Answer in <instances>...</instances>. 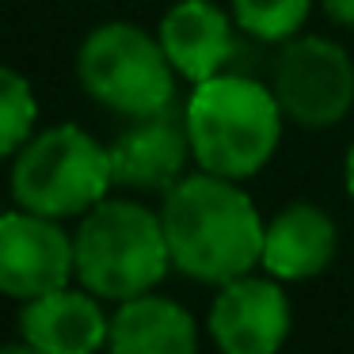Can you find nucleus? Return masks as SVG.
<instances>
[{
	"instance_id": "obj_6",
	"label": "nucleus",
	"mask_w": 354,
	"mask_h": 354,
	"mask_svg": "<svg viewBox=\"0 0 354 354\" xmlns=\"http://www.w3.org/2000/svg\"><path fill=\"white\" fill-rule=\"evenodd\" d=\"M270 92L290 122L305 130H331L354 107L351 54L320 35H297L278 50Z\"/></svg>"
},
{
	"instance_id": "obj_8",
	"label": "nucleus",
	"mask_w": 354,
	"mask_h": 354,
	"mask_svg": "<svg viewBox=\"0 0 354 354\" xmlns=\"http://www.w3.org/2000/svg\"><path fill=\"white\" fill-rule=\"evenodd\" d=\"M290 297L270 274H240L217 286L206 328L217 354H278L290 339Z\"/></svg>"
},
{
	"instance_id": "obj_2",
	"label": "nucleus",
	"mask_w": 354,
	"mask_h": 354,
	"mask_svg": "<svg viewBox=\"0 0 354 354\" xmlns=\"http://www.w3.org/2000/svg\"><path fill=\"white\" fill-rule=\"evenodd\" d=\"M282 118L270 84L240 73H217L194 84L183 107L194 164L236 183L259 176L274 160L282 145Z\"/></svg>"
},
{
	"instance_id": "obj_15",
	"label": "nucleus",
	"mask_w": 354,
	"mask_h": 354,
	"mask_svg": "<svg viewBox=\"0 0 354 354\" xmlns=\"http://www.w3.org/2000/svg\"><path fill=\"white\" fill-rule=\"evenodd\" d=\"M39 122V103L35 92L16 69L0 65V160H12Z\"/></svg>"
},
{
	"instance_id": "obj_10",
	"label": "nucleus",
	"mask_w": 354,
	"mask_h": 354,
	"mask_svg": "<svg viewBox=\"0 0 354 354\" xmlns=\"http://www.w3.org/2000/svg\"><path fill=\"white\" fill-rule=\"evenodd\" d=\"M107 328L111 316L84 286H62L19 308V339L46 354H100L107 346Z\"/></svg>"
},
{
	"instance_id": "obj_9",
	"label": "nucleus",
	"mask_w": 354,
	"mask_h": 354,
	"mask_svg": "<svg viewBox=\"0 0 354 354\" xmlns=\"http://www.w3.org/2000/svg\"><path fill=\"white\" fill-rule=\"evenodd\" d=\"M107 153L115 187L153 194H164L171 183H179L187 176V160H194L187 122L176 107L149 118H130V126L111 141Z\"/></svg>"
},
{
	"instance_id": "obj_7",
	"label": "nucleus",
	"mask_w": 354,
	"mask_h": 354,
	"mask_svg": "<svg viewBox=\"0 0 354 354\" xmlns=\"http://www.w3.org/2000/svg\"><path fill=\"white\" fill-rule=\"evenodd\" d=\"M73 236L57 217L31 209L0 214V293L19 305L73 282Z\"/></svg>"
},
{
	"instance_id": "obj_13",
	"label": "nucleus",
	"mask_w": 354,
	"mask_h": 354,
	"mask_svg": "<svg viewBox=\"0 0 354 354\" xmlns=\"http://www.w3.org/2000/svg\"><path fill=\"white\" fill-rule=\"evenodd\" d=\"M111 354H198V324L179 301L149 290L118 301L107 328Z\"/></svg>"
},
{
	"instance_id": "obj_16",
	"label": "nucleus",
	"mask_w": 354,
	"mask_h": 354,
	"mask_svg": "<svg viewBox=\"0 0 354 354\" xmlns=\"http://www.w3.org/2000/svg\"><path fill=\"white\" fill-rule=\"evenodd\" d=\"M324 12H328L339 27H351L354 31V0H324Z\"/></svg>"
},
{
	"instance_id": "obj_11",
	"label": "nucleus",
	"mask_w": 354,
	"mask_h": 354,
	"mask_svg": "<svg viewBox=\"0 0 354 354\" xmlns=\"http://www.w3.org/2000/svg\"><path fill=\"white\" fill-rule=\"evenodd\" d=\"M156 39L168 54L171 69L191 84H202V80L225 73L236 54L232 19L214 0H176L164 12Z\"/></svg>"
},
{
	"instance_id": "obj_18",
	"label": "nucleus",
	"mask_w": 354,
	"mask_h": 354,
	"mask_svg": "<svg viewBox=\"0 0 354 354\" xmlns=\"http://www.w3.org/2000/svg\"><path fill=\"white\" fill-rule=\"evenodd\" d=\"M343 179H346V191H351L354 198V145L346 149V164H343Z\"/></svg>"
},
{
	"instance_id": "obj_4",
	"label": "nucleus",
	"mask_w": 354,
	"mask_h": 354,
	"mask_svg": "<svg viewBox=\"0 0 354 354\" xmlns=\"http://www.w3.org/2000/svg\"><path fill=\"white\" fill-rule=\"evenodd\" d=\"M115 187L107 145L80 126L62 122L35 130L12 156V198L42 217H84Z\"/></svg>"
},
{
	"instance_id": "obj_5",
	"label": "nucleus",
	"mask_w": 354,
	"mask_h": 354,
	"mask_svg": "<svg viewBox=\"0 0 354 354\" xmlns=\"http://www.w3.org/2000/svg\"><path fill=\"white\" fill-rule=\"evenodd\" d=\"M80 88L122 118L176 107V77L160 39L133 24H103L77 50Z\"/></svg>"
},
{
	"instance_id": "obj_12",
	"label": "nucleus",
	"mask_w": 354,
	"mask_h": 354,
	"mask_svg": "<svg viewBox=\"0 0 354 354\" xmlns=\"http://www.w3.org/2000/svg\"><path fill=\"white\" fill-rule=\"evenodd\" d=\"M335 221L313 202H290L263 229L259 267L278 282H308L335 259Z\"/></svg>"
},
{
	"instance_id": "obj_17",
	"label": "nucleus",
	"mask_w": 354,
	"mask_h": 354,
	"mask_svg": "<svg viewBox=\"0 0 354 354\" xmlns=\"http://www.w3.org/2000/svg\"><path fill=\"white\" fill-rule=\"evenodd\" d=\"M0 354H46V351H39L27 339H19V343H0Z\"/></svg>"
},
{
	"instance_id": "obj_14",
	"label": "nucleus",
	"mask_w": 354,
	"mask_h": 354,
	"mask_svg": "<svg viewBox=\"0 0 354 354\" xmlns=\"http://www.w3.org/2000/svg\"><path fill=\"white\" fill-rule=\"evenodd\" d=\"M308 8L313 0H232V19L252 39L282 46L301 35Z\"/></svg>"
},
{
	"instance_id": "obj_1",
	"label": "nucleus",
	"mask_w": 354,
	"mask_h": 354,
	"mask_svg": "<svg viewBox=\"0 0 354 354\" xmlns=\"http://www.w3.org/2000/svg\"><path fill=\"white\" fill-rule=\"evenodd\" d=\"M160 225L171 267L202 286H225L252 274L263 259L267 221L236 179L202 168L183 176L164 191Z\"/></svg>"
},
{
	"instance_id": "obj_3",
	"label": "nucleus",
	"mask_w": 354,
	"mask_h": 354,
	"mask_svg": "<svg viewBox=\"0 0 354 354\" xmlns=\"http://www.w3.org/2000/svg\"><path fill=\"white\" fill-rule=\"evenodd\" d=\"M171 270L160 214L133 198H103L73 232V274L100 301H130Z\"/></svg>"
}]
</instances>
